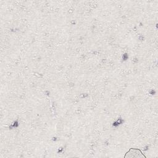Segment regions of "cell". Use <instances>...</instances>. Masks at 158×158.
<instances>
[{"label": "cell", "instance_id": "1", "mask_svg": "<svg viewBox=\"0 0 158 158\" xmlns=\"http://www.w3.org/2000/svg\"><path fill=\"white\" fill-rule=\"evenodd\" d=\"M125 158L127 157H136V158H143L144 157V155L142 154L141 151L138 149H130L129 151L125 156Z\"/></svg>", "mask_w": 158, "mask_h": 158}]
</instances>
